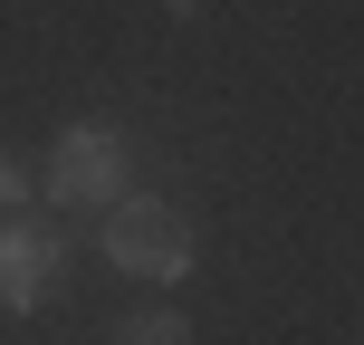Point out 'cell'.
I'll return each mask as SVG.
<instances>
[{"label": "cell", "instance_id": "1", "mask_svg": "<svg viewBox=\"0 0 364 345\" xmlns=\"http://www.w3.org/2000/svg\"><path fill=\"white\" fill-rule=\"evenodd\" d=\"M106 259L125 278H182L192 269V221L173 211V201H154V192H125V201H106Z\"/></svg>", "mask_w": 364, "mask_h": 345}, {"label": "cell", "instance_id": "2", "mask_svg": "<svg viewBox=\"0 0 364 345\" xmlns=\"http://www.w3.org/2000/svg\"><path fill=\"white\" fill-rule=\"evenodd\" d=\"M125 173L134 154L115 125H68L48 154V211H106V201H125Z\"/></svg>", "mask_w": 364, "mask_h": 345}, {"label": "cell", "instance_id": "5", "mask_svg": "<svg viewBox=\"0 0 364 345\" xmlns=\"http://www.w3.org/2000/svg\"><path fill=\"white\" fill-rule=\"evenodd\" d=\"M10 201H19V164L0 154V211H10Z\"/></svg>", "mask_w": 364, "mask_h": 345}, {"label": "cell", "instance_id": "4", "mask_svg": "<svg viewBox=\"0 0 364 345\" xmlns=\"http://www.w3.org/2000/svg\"><path fill=\"white\" fill-rule=\"evenodd\" d=\"M106 345H192V327H182L173 307H134V317H115Z\"/></svg>", "mask_w": 364, "mask_h": 345}, {"label": "cell", "instance_id": "3", "mask_svg": "<svg viewBox=\"0 0 364 345\" xmlns=\"http://www.w3.org/2000/svg\"><path fill=\"white\" fill-rule=\"evenodd\" d=\"M68 278V221L58 211H29V221H0V307L29 317L38 297Z\"/></svg>", "mask_w": 364, "mask_h": 345}, {"label": "cell", "instance_id": "6", "mask_svg": "<svg viewBox=\"0 0 364 345\" xmlns=\"http://www.w3.org/2000/svg\"><path fill=\"white\" fill-rule=\"evenodd\" d=\"M173 10H182V19H192V10H211V0H173Z\"/></svg>", "mask_w": 364, "mask_h": 345}]
</instances>
